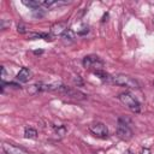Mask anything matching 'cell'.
Segmentation results:
<instances>
[{
  "mask_svg": "<svg viewBox=\"0 0 154 154\" xmlns=\"http://www.w3.org/2000/svg\"><path fill=\"white\" fill-rule=\"evenodd\" d=\"M111 82L114 83L116 85L129 88V89H138L140 88V83L135 78H132L130 76H126V75H116V76H112L111 77Z\"/></svg>",
  "mask_w": 154,
  "mask_h": 154,
  "instance_id": "obj_1",
  "label": "cell"
},
{
  "mask_svg": "<svg viewBox=\"0 0 154 154\" xmlns=\"http://www.w3.org/2000/svg\"><path fill=\"white\" fill-rule=\"evenodd\" d=\"M118 97H119L120 102H122L128 109H130L131 112H134V113H138V112L141 111L140 102H138V101H137L130 93H120Z\"/></svg>",
  "mask_w": 154,
  "mask_h": 154,
  "instance_id": "obj_2",
  "label": "cell"
},
{
  "mask_svg": "<svg viewBox=\"0 0 154 154\" xmlns=\"http://www.w3.org/2000/svg\"><path fill=\"white\" fill-rule=\"evenodd\" d=\"M103 65H105L103 60L101 58H99L97 55H93L91 54V55L84 57V59H83V66L85 69L93 70V72L94 71H97V70H102Z\"/></svg>",
  "mask_w": 154,
  "mask_h": 154,
  "instance_id": "obj_3",
  "label": "cell"
},
{
  "mask_svg": "<svg viewBox=\"0 0 154 154\" xmlns=\"http://www.w3.org/2000/svg\"><path fill=\"white\" fill-rule=\"evenodd\" d=\"M89 131L99 137V138H106L107 135H108V130H107V126L103 124V123H100V122H96V123H93L89 125Z\"/></svg>",
  "mask_w": 154,
  "mask_h": 154,
  "instance_id": "obj_4",
  "label": "cell"
},
{
  "mask_svg": "<svg viewBox=\"0 0 154 154\" xmlns=\"http://www.w3.org/2000/svg\"><path fill=\"white\" fill-rule=\"evenodd\" d=\"M117 135L124 140V141H129L132 138V131L131 129L129 128V125L123 122V119H119L118 120V125H117Z\"/></svg>",
  "mask_w": 154,
  "mask_h": 154,
  "instance_id": "obj_5",
  "label": "cell"
},
{
  "mask_svg": "<svg viewBox=\"0 0 154 154\" xmlns=\"http://www.w3.org/2000/svg\"><path fill=\"white\" fill-rule=\"evenodd\" d=\"M59 91H60V93H64L65 95H67L69 97H72V99H77V100H84V99H85V94H83L82 91H79V90H77V89L67 88V87H65L64 84L60 85Z\"/></svg>",
  "mask_w": 154,
  "mask_h": 154,
  "instance_id": "obj_6",
  "label": "cell"
},
{
  "mask_svg": "<svg viewBox=\"0 0 154 154\" xmlns=\"http://www.w3.org/2000/svg\"><path fill=\"white\" fill-rule=\"evenodd\" d=\"M16 78H17V81H19V82L25 83V82H28V81L31 78V71H30L28 67H23V69H20V71L17 73Z\"/></svg>",
  "mask_w": 154,
  "mask_h": 154,
  "instance_id": "obj_7",
  "label": "cell"
},
{
  "mask_svg": "<svg viewBox=\"0 0 154 154\" xmlns=\"http://www.w3.org/2000/svg\"><path fill=\"white\" fill-rule=\"evenodd\" d=\"M66 30V24L64 22H59V23H55L51 26V32L52 35H63L64 31Z\"/></svg>",
  "mask_w": 154,
  "mask_h": 154,
  "instance_id": "obj_8",
  "label": "cell"
},
{
  "mask_svg": "<svg viewBox=\"0 0 154 154\" xmlns=\"http://www.w3.org/2000/svg\"><path fill=\"white\" fill-rule=\"evenodd\" d=\"M2 149L5 154H23V152L18 147L10 144V143H2Z\"/></svg>",
  "mask_w": 154,
  "mask_h": 154,
  "instance_id": "obj_9",
  "label": "cell"
},
{
  "mask_svg": "<svg viewBox=\"0 0 154 154\" xmlns=\"http://www.w3.org/2000/svg\"><path fill=\"white\" fill-rule=\"evenodd\" d=\"M75 37H76V35H75V32H73L72 29H66V30L64 31V34L61 35L63 41H64V42H67V43L72 42V41L75 40Z\"/></svg>",
  "mask_w": 154,
  "mask_h": 154,
  "instance_id": "obj_10",
  "label": "cell"
},
{
  "mask_svg": "<svg viewBox=\"0 0 154 154\" xmlns=\"http://www.w3.org/2000/svg\"><path fill=\"white\" fill-rule=\"evenodd\" d=\"M37 136V131L32 128H25V131H24V137L25 138H36Z\"/></svg>",
  "mask_w": 154,
  "mask_h": 154,
  "instance_id": "obj_11",
  "label": "cell"
},
{
  "mask_svg": "<svg viewBox=\"0 0 154 154\" xmlns=\"http://www.w3.org/2000/svg\"><path fill=\"white\" fill-rule=\"evenodd\" d=\"M23 4L25 5V6H28V7H30V8H32V11L34 10H37L41 5H40V1H37V0H29V1H23Z\"/></svg>",
  "mask_w": 154,
  "mask_h": 154,
  "instance_id": "obj_12",
  "label": "cell"
},
{
  "mask_svg": "<svg viewBox=\"0 0 154 154\" xmlns=\"http://www.w3.org/2000/svg\"><path fill=\"white\" fill-rule=\"evenodd\" d=\"M17 28H18V29H17L18 32H20V34H24V32L26 31V26H25V24H23V23H19Z\"/></svg>",
  "mask_w": 154,
  "mask_h": 154,
  "instance_id": "obj_13",
  "label": "cell"
},
{
  "mask_svg": "<svg viewBox=\"0 0 154 154\" xmlns=\"http://www.w3.org/2000/svg\"><path fill=\"white\" fill-rule=\"evenodd\" d=\"M141 154H150V152H149V149H147V148H144V149H142V152H141Z\"/></svg>",
  "mask_w": 154,
  "mask_h": 154,
  "instance_id": "obj_14",
  "label": "cell"
},
{
  "mask_svg": "<svg viewBox=\"0 0 154 154\" xmlns=\"http://www.w3.org/2000/svg\"><path fill=\"white\" fill-rule=\"evenodd\" d=\"M124 154H132V152H131V150H126Z\"/></svg>",
  "mask_w": 154,
  "mask_h": 154,
  "instance_id": "obj_15",
  "label": "cell"
},
{
  "mask_svg": "<svg viewBox=\"0 0 154 154\" xmlns=\"http://www.w3.org/2000/svg\"><path fill=\"white\" fill-rule=\"evenodd\" d=\"M41 53H42L41 51H36V52H35V54H41Z\"/></svg>",
  "mask_w": 154,
  "mask_h": 154,
  "instance_id": "obj_16",
  "label": "cell"
},
{
  "mask_svg": "<svg viewBox=\"0 0 154 154\" xmlns=\"http://www.w3.org/2000/svg\"><path fill=\"white\" fill-rule=\"evenodd\" d=\"M153 85H154V83H153Z\"/></svg>",
  "mask_w": 154,
  "mask_h": 154,
  "instance_id": "obj_17",
  "label": "cell"
}]
</instances>
